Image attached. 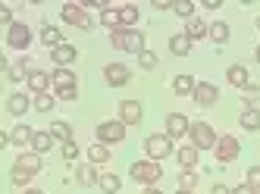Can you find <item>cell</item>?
<instances>
[{
  "instance_id": "obj_1",
  "label": "cell",
  "mask_w": 260,
  "mask_h": 194,
  "mask_svg": "<svg viewBox=\"0 0 260 194\" xmlns=\"http://www.w3.org/2000/svg\"><path fill=\"white\" fill-rule=\"evenodd\" d=\"M110 47L116 50H125V53H144V35L135 31V28H116L110 31Z\"/></svg>"
},
{
  "instance_id": "obj_2",
  "label": "cell",
  "mask_w": 260,
  "mask_h": 194,
  "mask_svg": "<svg viewBox=\"0 0 260 194\" xmlns=\"http://www.w3.org/2000/svg\"><path fill=\"white\" fill-rule=\"evenodd\" d=\"M144 153H147V160H166V157H173L176 147H173V138L170 135H147L144 138Z\"/></svg>"
},
{
  "instance_id": "obj_3",
  "label": "cell",
  "mask_w": 260,
  "mask_h": 194,
  "mask_svg": "<svg viewBox=\"0 0 260 194\" xmlns=\"http://www.w3.org/2000/svg\"><path fill=\"white\" fill-rule=\"evenodd\" d=\"M128 176H132L135 182H141V185L147 188V185H157V182H160L163 169H160V163H157V160H138V163L128 166Z\"/></svg>"
},
{
  "instance_id": "obj_4",
  "label": "cell",
  "mask_w": 260,
  "mask_h": 194,
  "mask_svg": "<svg viewBox=\"0 0 260 194\" xmlns=\"http://www.w3.org/2000/svg\"><path fill=\"white\" fill-rule=\"evenodd\" d=\"M188 135H191V144H194L198 150H213L216 141H219L216 132H213L207 122H191V132H188Z\"/></svg>"
},
{
  "instance_id": "obj_5",
  "label": "cell",
  "mask_w": 260,
  "mask_h": 194,
  "mask_svg": "<svg viewBox=\"0 0 260 194\" xmlns=\"http://www.w3.org/2000/svg\"><path fill=\"white\" fill-rule=\"evenodd\" d=\"M213 153H216V160L226 166V163L238 160V153H241V141H238V138H232V135H222V138L216 141V147H213Z\"/></svg>"
},
{
  "instance_id": "obj_6",
  "label": "cell",
  "mask_w": 260,
  "mask_h": 194,
  "mask_svg": "<svg viewBox=\"0 0 260 194\" xmlns=\"http://www.w3.org/2000/svg\"><path fill=\"white\" fill-rule=\"evenodd\" d=\"M122 138H125V122L107 119V122L98 125V141H101V144H119Z\"/></svg>"
},
{
  "instance_id": "obj_7",
  "label": "cell",
  "mask_w": 260,
  "mask_h": 194,
  "mask_svg": "<svg viewBox=\"0 0 260 194\" xmlns=\"http://www.w3.org/2000/svg\"><path fill=\"white\" fill-rule=\"evenodd\" d=\"M60 16L66 19L69 25H76V28H82V31H88V28H91V16L85 13V7H82V4H63Z\"/></svg>"
},
{
  "instance_id": "obj_8",
  "label": "cell",
  "mask_w": 260,
  "mask_h": 194,
  "mask_svg": "<svg viewBox=\"0 0 260 194\" xmlns=\"http://www.w3.org/2000/svg\"><path fill=\"white\" fill-rule=\"evenodd\" d=\"M104 79H107L110 88H122V85L132 82V69L122 66V63H107L104 66Z\"/></svg>"
},
{
  "instance_id": "obj_9",
  "label": "cell",
  "mask_w": 260,
  "mask_h": 194,
  "mask_svg": "<svg viewBox=\"0 0 260 194\" xmlns=\"http://www.w3.org/2000/svg\"><path fill=\"white\" fill-rule=\"evenodd\" d=\"M7 44L16 47V50H25V47L31 44V28H28L25 22H13V25L7 28Z\"/></svg>"
},
{
  "instance_id": "obj_10",
  "label": "cell",
  "mask_w": 260,
  "mask_h": 194,
  "mask_svg": "<svg viewBox=\"0 0 260 194\" xmlns=\"http://www.w3.org/2000/svg\"><path fill=\"white\" fill-rule=\"evenodd\" d=\"M188 132H191L188 116H182V113H170V116H166V135H170L173 141H179L182 135H188Z\"/></svg>"
},
{
  "instance_id": "obj_11",
  "label": "cell",
  "mask_w": 260,
  "mask_h": 194,
  "mask_svg": "<svg viewBox=\"0 0 260 194\" xmlns=\"http://www.w3.org/2000/svg\"><path fill=\"white\" fill-rule=\"evenodd\" d=\"M191 97H194L198 107H213L216 97H219V91H216V85H210V82H198V88H194Z\"/></svg>"
},
{
  "instance_id": "obj_12",
  "label": "cell",
  "mask_w": 260,
  "mask_h": 194,
  "mask_svg": "<svg viewBox=\"0 0 260 194\" xmlns=\"http://www.w3.org/2000/svg\"><path fill=\"white\" fill-rule=\"evenodd\" d=\"M141 116H144V110H141L138 101H122V104H119V122H125V125H138Z\"/></svg>"
},
{
  "instance_id": "obj_13",
  "label": "cell",
  "mask_w": 260,
  "mask_h": 194,
  "mask_svg": "<svg viewBox=\"0 0 260 194\" xmlns=\"http://www.w3.org/2000/svg\"><path fill=\"white\" fill-rule=\"evenodd\" d=\"M226 82H229L232 88H248V85H251V75H248V69L241 66V63H235V66L226 69Z\"/></svg>"
},
{
  "instance_id": "obj_14",
  "label": "cell",
  "mask_w": 260,
  "mask_h": 194,
  "mask_svg": "<svg viewBox=\"0 0 260 194\" xmlns=\"http://www.w3.org/2000/svg\"><path fill=\"white\" fill-rule=\"evenodd\" d=\"M76 182H79V185H85V188L98 185V182H101V172H98V166H94V163H82V166L76 169Z\"/></svg>"
},
{
  "instance_id": "obj_15",
  "label": "cell",
  "mask_w": 260,
  "mask_h": 194,
  "mask_svg": "<svg viewBox=\"0 0 260 194\" xmlns=\"http://www.w3.org/2000/svg\"><path fill=\"white\" fill-rule=\"evenodd\" d=\"M76 56H79V50L72 47V44H60L57 50H50V60L57 63L60 69H63V66H69V63H76Z\"/></svg>"
},
{
  "instance_id": "obj_16",
  "label": "cell",
  "mask_w": 260,
  "mask_h": 194,
  "mask_svg": "<svg viewBox=\"0 0 260 194\" xmlns=\"http://www.w3.org/2000/svg\"><path fill=\"white\" fill-rule=\"evenodd\" d=\"M198 157H201V150H198L194 144H185V147L176 150V160H179L182 169H194V166H198Z\"/></svg>"
},
{
  "instance_id": "obj_17",
  "label": "cell",
  "mask_w": 260,
  "mask_h": 194,
  "mask_svg": "<svg viewBox=\"0 0 260 194\" xmlns=\"http://www.w3.org/2000/svg\"><path fill=\"white\" fill-rule=\"evenodd\" d=\"M16 169H25L28 176H38V172L44 169V163H41V153H22V157L16 160Z\"/></svg>"
},
{
  "instance_id": "obj_18",
  "label": "cell",
  "mask_w": 260,
  "mask_h": 194,
  "mask_svg": "<svg viewBox=\"0 0 260 194\" xmlns=\"http://www.w3.org/2000/svg\"><path fill=\"white\" fill-rule=\"evenodd\" d=\"M53 79L47 72H41V69H31L28 72V88H31V94H47V85H50Z\"/></svg>"
},
{
  "instance_id": "obj_19",
  "label": "cell",
  "mask_w": 260,
  "mask_h": 194,
  "mask_svg": "<svg viewBox=\"0 0 260 194\" xmlns=\"http://www.w3.org/2000/svg\"><path fill=\"white\" fill-rule=\"evenodd\" d=\"M10 141H13L16 147H25V144L31 147V141H35V132H31L25 122H19V125H16V128L10 132Z\"/></svg>"
},
{
  "instance_id": "obj_20",
  "label": "cell",
  "mask_w": 260,
  "mask_h": 194,
  "mask_svg": "<svg viewBox=\"0 0 260 194\" xmlns=\"http://www.w3.org/2000/svg\"><path fill=\"white\" fill-rule=\"evenodd\" d=\"M28 107H31L28 94H10V97H7V110H10L13 116H25Z\"/></svg>"
},
{
  "instance_id": "obj_21",
  "label": "cell",
  "mask_w": 260,
  "mask_h": 194,
  "mask_svg": "<svg viewBox=\"0 0 260 194\" xmlns=\"http://www.w3.org/2000/svg\"><path fill=\"white\" fill-rule=\"evenodd\" d=\"M185 35L191 38V41H201V38H207L210 35V28H207V22H204V19H188V22H185Z\"/></svg>"
},
{
  "instance_id": "obj_22",
  "label": "cell",
  "mask_w": 260,
  "mask_h": 194,
  "mask_svg": "<svg viewBox=\"0 0 260 194\" xmlns=\"http://www.w3.org/2000/svg\"><path fill=\"white\" fill-rule=\"evenodd\" d=\"M41 44H47L50 50H57L60 44H66V41H63V31H60L57 25H44V28H41Z\"/></svg>"
},
{
  "instance_id": "obj_23",
  "label": "cell",
  "mask_w": 260,
  "mask_h": 194,
  "mask_svg": "<svg viewBox=\"0 0 260 194\" xmlns=\"http://www.w3.org/2000/svg\"><path fill=\"white\" fill-rule=\"evenodd\" d=\"M101 25H104V28H110V31L122 28V13H119L116 7H107V10L101 13Z\"/></svg>"
},
{
  "instance_id": "obj_24",
  "label": "cell",
  "mask_w": 260,
  "mask_h": 194,
  "mask_svg": "<svg viewBox=\"0 0 260 194\" xmlns=\"http://www.w3.org/2000/svg\"><path fill=\"white\" fill-rule=\"evenodd\" d=\"M53 144H57V138H53L50 132H35V141H31V153H47Z\"/></svg>"
},
{
  "instance_id": "obj_25",
  "label": "cell",
  "mask_w": 260,
  "mask_h": 194,
  "mask_svg": "<svg viewBox=\"0 0 260 194\" xmlns=\"http://www.w3.org/2000/svg\"><path fill=\"white\" fill-rule=\"evenodd\" d=\"M170 50H173L176 56H188V53H191V38H188V35H173V38H170Z\"/></svg>"
},
{
  "instance_id": "obj_26",
  "label": "cell",
  "mask_w": 260,
  "mask_h": 194,
  "mask_svg": "<svg viewBox=\"0 0 260 194\" xmlns=\"http://www.w3.org/2000/svg\"><path fill=\"white\" fill-rule=\"evenodd\" d=\"M101 191L104 194H119V188H122V182H119V176H113V172H101Z\"/></svg>"
},
{
  "instance_id": "obj_27",
  "label": "cell",
  "mask_w": 260,
  "mask_h": 194,
  "mask_svg": "<svg viewBox=\"0 0 260 194\" xmlns=\"http://www.w3.org/2000/svg\"><path fill=\"white\" fill-rule=\"evenodd\" d=\"M194 88H198V82L191 79V75H176L173 79V91L176 94H194Z\"/></svg>"
},
{
  "instance_id": "obj_28",
  "label": "cell",
  "mask_w": 260,
  "mask_h": 194,
  "mask_svg": "<svg viewBox=\"0 0 260 194\" xmlns=\"http://www.w3.org/2000/svg\"><path fill=\"white\" fill-rule=\"evenodd\" d=\"M50 135H53V138H57L60 144H69L72 141V128H69V122H50Z\"/></svg>"
},
{
  "instance_id": "obj_29",
  "label": "cell",
  "mask_w": 260,
  "mask_h": 194,
  "mask_svg": "<svg viewBox=\"0 0 260 194\" xmlns=\"http://www.w3.org/2000/svg\"><path fill=\"white\" fill-rule=\"evenodd\" d=\"M241 128L245 132H260V110H245L241 113Z\"/></svg>"
},
{
  "instance_id": "obj_30",
  "label": "cell",
  "mask_w": 260,
  "mask_h": 194,
  "mask_svg": "<svg viewBox=\"0 0 260 194\" xmlns=\"http://www.w3.org/2000/svg\"><path fill=\"white\" fill-rule=\"evenodd\" d=\"M88 160L94 163V166H98V163H107V160H110V147L101 144V141H98V144H91V147H88Z\"/></svg>"
},
{
  "instance_id": "obj_31",
  "label": "cell",
  "mask_w": 260,
  "mask_h": 194,
  "mask_svg": "<svg viewBox=\"0 0 260 194\" xmlns=\"http://www.w3.org/2000/svg\"><path fill=\"white\" fill-rule=\"evenodd\" d=\"M50 79H53L57 88H72V85H76V72H72V69H57Z\"/></svg>"
},
{
  "instance_id": "obj_32",
  "label": "cell",
  "mask_w": 260,
  "mask_h": 194,
  "mask_svg": "<svg viewBox=\"0 0 260 194\" xmlns=\"http://www.w3.org/2000/svg\"><path fill=\"white\" fill-rule=\"evenodd\" d=\"M229 35H232V31H229L226 22H213V25H210V41H213V44H226Z\"/></svg>"
},
{
  "instance_id": "obj_33",
  "label": "cell",
  "mask_w": 260,
  "mask_h": 194,
  "mask_svg": "<svg viewBox=\"0 0 260 194\" xmlns=\"http://www.w3.org/2000/svg\"><path fill=\"white\" fill-rule=\"evenodd\" d=\"M53 104H57V97H53V94H35V101H31V107L38 110V113H50Z\"/></svg>"
},
{
  "instance_id": "obj_34",
  "label": "cell",
  "mask_w": 260,
  "mask_h": 194,
  "mask_svg": "<svg viewBox=\"0 0 260 194\" xmlns=\"http://www.w3.org/2000/svg\"><path fill=\"white\" fill-rule=\"evenodd\" d=\"M173 10H176V16H182L188 22V19H194V0H176Z\"/></svg>"
},
{
  "instance_id": "obj_35",
  "label": "cell",
  "mask_w": 260,
  "mask_h": 194,
  "mask_svg": "<svg viewBox=\"0 0 260 194\" xmlns=\"http://www.w3.org/2000/svg\"><path fill=\"white\" fill-rule=\"evenodd\" d=\"M119 13H122V28H132V25L138 22V7H135V4L119 7Z\"/></svg>"
},
{
  "instance_id": "obj_36",
  "label": "cell",
  "mask_w": 260,
  "mask_h": 194,
  "mask_svg": "<svg viewBox=\"0 0 260 194\" xmlns=\"http://www.w3.org/2000/svg\"><path fill=\"white\" fill-rule=\"evenodd\" d=\"M194 185H198V172L194 169H182L179 172V188L182 191H194Z\"/></svg>"
},
{
  "instance_id": "obj_37",
  "label": "cell",
  "mask_w": 260,
  "mask_h": 194,
  "mask_svg": "<svg viewBox=\"0 0 260 194\" xmlns=\"http://www.w3.org/2000/svg\"><path fill=\"white\" fill-rule=\"evenodd\" d=\"M157 63H160V60H157V53H154V50H144V53H138V66H141V69H147V72H151V69H157Z\"/></svg>"
},
{
  "instance_id": "obj_38",
  "label": "cell",
  "mask_w": 260,
  "mask_h": 194,
  "mask_svg": "<svg viewBox=\"0 0 260 194\" xmlns=\"http://www.w3.org/2000/svg\"><path fill=\"white\" fill-rule=\"evenodd\" d=\"M7 79L10 82H28V72H25V63H16V66H10V72H7Z\"/></svg>"
},
{
  "instance_id": "obj_39",
  "label": "cell",
  "mask_w": 260,
  "mask_h": 194,
  "mask_svg": "<svg viewBox=\"0 0 260 194\" xmlns=\"http://www.w3.org/2000/svg\"><path fill=\"white\" fill-rule=\"evenodd\" d=\"M10 179H13V185H28V182L35 179V176H28L25 169H16V166H13V172H10Z\"/></svg>"
},
{
  "instance_id": "obj_40",
  "label": "cell",
  "mask_w": 260,
  "mask_h": 194,
  "mask_svg": "<svg viewBox=\"0 0 260 194\" xmlns=\"http://www.w3.org/2000/svg\"><path fill=\"white\" fill-rule=\"evenodd\" d=\"M257 94H260V85H248V88H245V107H248V110H254Z\"/></svg>"
},
{
  "instance_id": "obj_41",
  "label": "cell",
  "mask_w": 260,
  "mask_h": 194,
  "mask_svg": "<svg viewBox=\"0 0 260 194\" xmlns=\"http://www.w3.org/2000/svg\"><path fill=\"white\" fill-rule=\"evenodd\" d=\"M63 160H66V163H72V160H79V144H76V141H69V144H63Z\"/></svg>"
},
{
  "instance_id": "obj_42",
  "label": "cell",
  "mask_w": 260,
  "mask_h": 194,
  "mask_svg": "<svg viewBox=\"0 0 260 194\" xmlns=\"http://www.w3.org/2000/svg\"><path fill=\"white\" fill-rule=\"evenodd\" d=\"M245 185H251L254 191H260V166H251V169H248V179H245Z\"/></svg>"
},
{
  "instance_id": "obj_43",
  "label": "cell",
  "mask_w": 260,
  "mask_h": 194,
  "mask_svg": "<svg viewBox=\"0 0 260 194\" xmlns=\"http://www.w3.org/2000/svg\"><path fill=\"white\" fill-rule=\"evenodd\" d=\"M57 97H60V101H76V97H79V85H72V88H57Z\"/></svg>"
},
{
  "instance_id": "obj_44",
  "label": "cell",
  "mask_w": 260,
  "mask_h": 194,
  "mask_svg": "<svg viewBox=\"0 0 260 194\" xmlns=\"http://www.w3.org/2000/svg\"><path fill=\"white\" fill-rule=\"evenodd\" d=\"M0 22H4L7 28L13 25V13H10V7H0Z\"/></svg>"
},
{
  "instance_id": "obj_45",
  "label": "cell",
  "mask_w": 260,
  "mask_h": 194,
  "mask_svg": "<svg viewBox=\"0 0 260 194\" xmlns=\"http://www.w3.org/2000/svg\"><path fill=\"white\" fill-rule=\"evenodd\" d=\"M232 194H257L251 185H238V188H232Z\"/></svg>"
},
{
  "instance_id": "obj_46",
  "label": "cell",
  "mask_w": 260,
  "mask_h": 194,
  "mask_svg": "<svg viewBox=\"0 0 260 194\" xmlns=\"http://www.w3.org/2000/svg\"><path fill=\"white\" fill-rule=\"evenodd\" d=\"M210 194H232V188H226V185H213Z\"/></svg>"
},
{
  "instance_id": "obj_47",
  "label": "cell",
  "mask_w": 260,
  "mask_h": 194,
  "mask_svg": "<svg viewBox=\"0 0 260 194\" xmlns=\"http://www.w3.org/2000/svg\"><path fill=\"white\" fill-rule=\"evenodd\" d=\"M154 10H173L170 0H154Z\"/></svg>"
},
{
  "instance_id": "obj_48",
  "label": "cell",
  "mask_w": 260,
  "mask_h": 194,
  "mask_svg": "<svg viewBox=\"0 0 260 194\" xmlns=\"http://www.w3.org/2000/svg\"><path fill=\"white\" fill-rule=\"evenodd\" d=\"M204 10H219V0H204Z\"/></svg>"
},
{
  "instance_id": "obj_49",
  "label": "cell",
  "mask_w": 260,
  "mask_h": 194,
  "mask_svg": "<svg viewBox=\"0 0 260 194\" xmlns=\"http://www.w3.org/2000/svg\"><path fill=\"white\" fill-rule=\"evenodd\" d=\"M141 194H163V191H160V188H157V185H147V188H144V191H141Z\"/></svg>"
},
{
  "instance_id": "obj_50",
  "label": "cell",
  "mask_w": 260,
  "mask_h": 194,
  "mask_svg": "<svg viewBox=\"0 0 260 194\" xmlns=\"http://www.w3.org/2000/svg\"><path fill=\"white\" fill-rule=\"evenodd\" d=\"M22 194H44V191H41V188H25Z\"/></svg>"
},
{
  "instance_id": "obj_51",
  "label": "cell",
  "mask_w": 260,
  "mask_h": 194,
  "mask_svg": "<svg viewBox=\"0 0 260 194\" xmlns=\"http://www.w3.org/2000/svg\"><path fill=\"white\" fill-rule=\"evenodd\" d=\"M254 56H257V63H260V44H257V50H254Z\"/></svg>"
},
{
  "instance_id": "obj_52",
  "label": "cell",
  "mask_w": 260,
  "mask_h": 194,
  "mask_svg": "<svg viewBox=\"0 0 260 194\" xmlns=\"http://www.w3.org/2000/svg\"><path fill=\"white\" fill-rule=\"evenodd\" d=\"M179 194H191V191H182V188H179Z\"/></svg>"
},
{
  "instance_id": "obj_53",
  "label": "cell",
  "mask_w": 260,
  "mask_h": 194,
  "mask_svg": "<svg viewBox=\"0 0 260 194\" xmlns=\"http://www.w3.org/2000/svg\"><path fill=\"white\" fill-rule=\"evenodd\" d=\"M257 31H260V16H257Z\"/></svg>"
},
{
  "instance_id": "obj_54",
  "label": "cell",
  "mask_w": 260,
  "mask_h": 194,
  "mask_svg": "<svg viewBox=\"0 0 260 194\" xmlns=\"http://www.w3.org/2000/svg\"><path fill=\"white\" fill-rule=\"evenodd\" d=\"M257 194H260V191H257Z\"/></svg>"
}]
</instances>
